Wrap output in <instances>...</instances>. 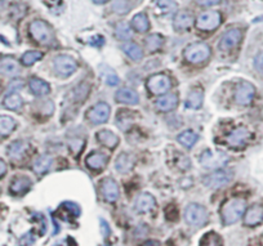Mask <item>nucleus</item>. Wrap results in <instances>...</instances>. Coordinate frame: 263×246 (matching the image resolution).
I'll return each instance as SVG.
<instances>
[{
    "instance_id": "f257e3e1",
    "label": "nucleus",
    "mask_w": 263,
    "mask_h": 246,
    "mask_svg": "<svg viewBox=\"0 0 263 246\" xmlns=\"http://www.w3.org/2000/svg\"><path fill=\"white\" fill-rule=\"evenodd\" d=\"M246 209V201L240 197H234L225 202L221 209V215H222V220L226 226L234 224L240 218L243 217V214L245 213Z\"/></svg>"
},
{
    "instance_id": "f03ea898",
    "label": "nucleus",
    "mask_w": 263,
    "mask_h": 246,
    "mask_svg": "<svg viewBox=\"0 0 263 246\" xmlns=\"http://www.w3.org/2000/svg\"><path fill=\"white\" fill-rule=\"evenodd\" d=\"M230 161V157L227 153L218 151V149H207L205 152L200 156V164L205 168V169H221L225 167L227 162Z\"/></svg>"
},
{
    "instance_id": "7ed1b4c3",
    "label": "nucleus",
    "mask_w": 263,
    "mask_h": 246,
    "mask_svg": "<svg viewBox=\"0 0 263 246\" xmlns=\"http://www.w3.org/2000/svg\"><path fill=\"white\" fill-rule=\"evenodd\" d=\"M30 35L32 36V39L40 44H50L54 39L53 36L52 27L45 22V21L41 20H35L32 21L29 26Z\"/></svg>"
},
{
    "instance_id": "20e7f679",
    "label": "nucleus",
    "mask_w": 263,
    "mask_h": 246,
    "mask_svg": "<svg viewBox=\"0 0 263 246\" xmlns=\"http://www.w3.org/2000/svg\"><path fill=\"white\" fill-rule=\"evenodd\" d=\"M183 54L190 63H202L211 57V47L204 41H198L188 45Z\"/></svg>"
},
{
    "instance_id": "39448f33",
    "label": "nucleus",
    "mask_w": 263,
    "mask_h": 246,
    "mask_svg": "<svg viewBox=\"0 0 263 246\" xmlns=\"http://www.w3.org/2000/svg\"><path fill=\"white\" fill-rule=\"evenodd\" d=\"M209 213L207 209L200 204H190L184 210V220L193 227L204 226L208 222Z\"/></svg>"
},
{
    "instance_id": "423d86ee",
    "label": "nucleus",
    "mask_w": 263,
    "mask_h": 246,
    "mask_svg": "<svg viewBox=\"0 0 263 246\" xmlns=\"http://www.w3.org/2000/svg\"><path fill=\"white\" fill-rule=\"evenodd\" d=\"M222 22V16L218 11H208L196 18V27L202 31H213L218 29Z\"/></svg>"
},
{
    "instance_id": "0eeeda50",
    "label": "nucleus",
    "mask_w": 263,
    "mask_h": 246,
    "mask_svg": "<svg viewBox=\"0 0 263 246\" xmlns=\"http://www.w3.org/2000/svg\"><path fill=\"white\" fill-rule=\"evenodd\" d=\"M232 179V173L230 170H216L214 173L208 174L203 178V183L209 188H221L228 185Z\"/></svg>"
},
{
    "instance_id": "6e6552de",
    "label": "nucleus",
    "mask_w": 263,
    "mask_h": 246,
    "mask_svg": "<svg viewBox=\"0 0 263 246\" xmlns=\"http://www.w3.org/2000/svg\"><path fill=\"white\" fill-rule=\"evenodd\" d=\"M78 68V63L74 58H71L70 56H64V54H61V56H57L54 58V70L57 71L59 76L62 77H68L70 75H73L74 72Z\"/></svg>"
},
{
    "instance_id": "1a4fd4ad",
    "label": "nucleus",
    "mask_w": 263,
    "mask_h": 246,
    "mask_svg": "<svg viewBox=\"0 0 263 246\" xmlns=\"http://www.w3.org/2000/svg\"><path fill=\"white\" fill-rule=\"evenodd\" d=\"M170 85H172L170 79L167 75H164V73L152 75V76H150L149 80H147V88L154 94L167 93V92L169 91Z\"/></svg>"
},
{
    "instance_id": "9d476101",
    "label": "nucleus",
    "mask_w": 263,
    "mask_h": 246,
    "mask_svg": "<svg viewBox=\"0 0 263 246\" xmlns=\"http://www.w3.org/2000/svg\"><path fill=\"white\" fill-rule=\"evenodd\" d=\"M111 114V107L105 102H100L94 105L92 109L88 111V119L93 124H103L108 120Z\"/></svg>"
},
{
    "instance_id": "9b49d317",
    "label": "nucleus",
    "mask_w": 263,
    "mask_h": 246,
    "mask_svg": "<svg viewBox=\"0 0 263 246\" xmlns=\"http://www.w3.org/2000/svg\"><path fill=\"white\" fill-rule=\"evenodd\" d=\"M243 38V33L241 30L239 29H231L228 30L227 33L223 34L221 36V40H219V48L222 50H231L235 47L239 45V43L241 41Z\"/></svg>"
},
{
    "instance_id": "f8f14e48",
    "label": "nucleus",
    "mask_w": 263,
    "mask_h": 246,
    "mask_svg": "<svg viewBox=\"0 0 263 246\" xmlns=\"http://www.w3.org/2000/svg\"><path fill=\"white\" fill-rule=\"evenodd\" d=\"M255 94V88L250 83H241V84L237 85L236 92H235V101H236L239 105L246 106L253 101Z\"/></svg>"
},
{
    "instance_id": "ddd939ff",
    "label": "nucleus",
    "mask_w": 263,
    "mask_h": 246,
    "mask_svg": "<svg viewBox=\"0 0 263 246\" xmlns=\"http://www.w3.org/2000/svg\"><path fill=\"white\" fill-rule=\"evenodd\" d=\"M249 137H250L249 130L246 129V128H244V126H239V128H236V129L232 130V132L228 134V137L226 138V141H227V143L231 147L237 148V147L244 146V144L246 143V141L249 139Z\"/></svg>"
},
{
    "instance_id": "4468645a",
    "label": "nucleus",
    "mask_w": 263,
    "mask_h": 246,
    "mask_svg": "<svg viewBox=\"0 0 263 246\" xmlns=\"http://www.w3.org/2000/svg\"><path fill=\"white\" fill-rule=\"evenodd\" d=\"M101 191H102L103 197L108 202H115L119 199V187H117V183L114 179H103L102 183H101Z\"/></svg>"
},
{
    "instance_id": "2eb2a0df",
    "label": "nucleus",
    "mask_w": 263,
    "mask_h": 246,
    "mask_svg": "<svg viewBox=\"0 0 263 246\" xmlns=\"http://www.w3.org/2000/svg\"><path fill=\"white\" fill-rule=\"evenodd\" d=\"M263 222V206L253 205L246 210L244 217V224L248 227H255Z\"/></svg>"
},
{
    "instance_id": "dca6fc26",
    "label": "nucleus",
    "mask_w": 263,
    "mask_h": 246,
    "mask_svg": "<svg viewBox=\"0 0 263 246\" xmlns=\"http://www.w3.org/2000/svg\"><path fill=\"white\" fill-rule=\"evenodd\" d=\"M193 25V17L191 16V13L186 12H178L175 15L174 20H173V27H174L177 31H186V30L190 29Z\"/></svg>"
},
{
    "instance_id": "f3484780",
    "label": "nucleus",
    "mask_w": 263,
    "mask_h": 246,
    "mask_svg": "<svg viewBox=\"0 0 263 246\" xmlns=\"http://www.w3.org/2000/svg\"><path fill=\"white\" fill-rule=\"evenodd\" d=\"M115 100L119 103H125V105H137L140 102V96L133 89L121 88L115 94Z\"/></svg>"
},
{
    "instance_id": "a211bd4d",
    "label": "nucleus",
    "mask_w": 263,
    "mask_h": 246,
    "mask_svg": "<svg viewBox=\"0 0 263 246\" xmlns=\"http://www.w3.org/2000/svg\"><path fill=\"white\" fill-rule=\"evenodd\" d=\"M20 71V65L15 58L7 57V58H3L0 61V73L4 76H17Z\"/></svg>"
},
{
    "instance_id": "6ab92c4d",
    "label": "nucleus",
    "mask_w": 263,
    "mask_h": 246,
    "mask_svg": "<svg viewBox=\"0 0 263 246\" xmlns=\"http://www.w3.org/2000/svg\"><path fill=\"white\" fill-rule=\"evenodd\" d=\"M155 197L150 194H141L136 201V210L138 213H149L155 208Z\"/></svg>"
},
{
    "instance_id": "aec40b11",
    "label": "nucleus",
    "mask_w": 263,
    "mask_h": 246,
    "mask_svg": "<svg viewBox=\"0 0 263 246\" xmlns=\"http://www.w3.org/2000/svg\"><path fill=\"white\" fill-rule=\"evenodd\" d=\"M31 185H32L31 179H29L27 177H17V178L11 183V188H9V191H11V194L12 195H17V196H20V195L26 194L27 191L30 190V187H31Z\"/></svg>"
},
{
    "instance_id": "412c9836",
    "label": "nucleus",
    "mask_w": 263,
    "mask_h": 246,
    "mask_svg": "<svg viewBox=\"0 0 263 246\" xmlns=\"http://www.w3.org/2000/svg\"><path fill=\"white\" fill-rule=\"evenodd\" d=\"M178 105V96L174 93L163 94L158 101H156V106L160 111H172Z\"/></svg>"
},
{
    "instance_id": "4be33fe9",
    "label": "nucleus",
    "mask_w": 263,
    "mask_h": 246,
    "mask_svg": "<svg viewBox=\"0 0 263 246\" xmlns=\"http://www.w3.org/2000/svg\"><path fill=\"white\" fill-rule=\"evenodd\" d=\"M107 155L103 152H93L88 156L85 162H87L88 168H91L93 170H101L107 164Z\"/></svg>"
},
{
    "instance_id": "5701e85b",
    "label": "nucleus",
    "mask_w": 263,
    "mask_h": 246,
    "mask_svg": "<svg viewBox=\"0 0 263 246\" xmlns=\"http://www.w3.org/2000/svg\"><path fill=\"white\" fill-rule=\"evenodd\" d=\"M97 139H98L103 146L111 149H114L115 147L119 144V137H117L114 132L107 129H103L97 133Z\"/></svg>"
},
{
    "instance_id": "b1692460",
    "label": "nucleus",
    "mask_w": 263,
    "mask_h": 246,
    "mask_svg": "<svg viewBox=\"0 0 263 246\" xmlns=\"http://www.w3.org/2000/svg\"><path fill=\"white\" fill-rule=\"evenodd\" d=\"M135 165V158L129 153L123 152L117 156L116 161H115V168L119 173H128L130 172L132 168Z\"/></svg>"
},
{
    "instance_id": "393cba45",
    "label": "nucleus",
    "mask_w": 263,
    "mask_h": 246,
    "mask_svg": "<svg viewBox=\"0 0 263 246\" xmlns=\"http://www.w3.org/2000/svg\"><path fill=\"white\" fill-rule=\"evenodd\" d=\"M30 89L35 96H39V97H43V96H47L48 93L50 92V87L47 81L39 79V77H32L30 80Z\"/></svg>"
},
{
    "instance_id": "a878e982",
    "label": "nucleus",
    "mask_w": 263,
    "mask_h": 246,
    "mask_svg": "<svg viewBox=\"0 0 263 246\" xmlns=\"http://www.w3.org/2000/svg\"><path fill=\"white\" fill-rule=\"evenodd\" d=\"M132 27L137 33H146L150 29V21L146 13H137L135 17L132 18Z\"/></svg>"
},
{
    "instance_id": "bb28decb",
    "label": "nucleus",
    "mask_w": 263,
    "mask_h": 246,
    "mask_svg": "<svg viewBox=\"0 0 263 246\" xmlns=\"http://www.w3.org/2000/svg\"><path fill=\"white\" fill-rule=\"evenodd\" d=\"M203 100H204V96L202 89H193L186 100V107L190 110H199L203 106Z\"/></svg>"
},
{
    "instance_id": "cd10ccee",
    "label": "nucleus",
    "mask_w": 263,
    "mask_h": 246,
    "mask_svg": "<svg viewBox=\"0 0 263 246\" xmlns=\"http://www.w3.org/2000/svg\"><path fill=\"white\" fill-rule=\"evenodd\" d=\"M52 164H53L52 156L44 155L36 158L35 162H34V167L32 168H34V172H35L36 174L41 176V174L47 173L48 170L50 169V167H52Z\"/></svg>"
},
{
    "instance_id": "c85d7f7f",
    "label": "nucleus",
    "mask_w": 263,
    "mask_h": 246,
    "mask_svg": "<svg viewBox=\"0 0 263 246\" xmlns=\"http://www.w3.org/2000/svg\"><path fill=\"white\" fill-rule=\"evenodd\" d=\"M121 48H123L126 56H128L129 58L135 59V61H140V59H142V57H144V52H142V49L140 48V45L133 43V41L124 43Z\"/></svg>"
},
{
    "instance_id": "c756f323",
    "label": "nucleus",
    "mask_w": 263,
    "mask_h": 246,
    "mask_svg": "<svg viewBox=\"0 0 263 246\" xmlns=\"http://www.w3.org/2000/svg\"><path fill=\"white\" fill-rule=\"evenodd\" d=\"M100 71H101V76L102 79L105 80V83L107 85H111V87H115V85L119 84V76L116 75L112 68H110L108 66L106 65H101L100 66Z\"/></svg>"
},
{
    "instance_id": "7c9ffc66",
    "label": "nucleus",
    "mask_w": 263,
    "mask_h": 246,
    "mask_svg": "<svg viewBox=\"0 0 263 246\" xmlns=\"http://www.w3.org/2000/svg\"><path fill=\"white\" fill-rule=\"evenodd\" d=\"M177 139H178L179 143L183 144L186 148H191V147L195 146V143L198 142L199 135L196 134L193 130H184V132H182L181 134L177 137Z\"/></svg>"
},
{
    "instance_id": "2f4dec72",
    "label": "nucleus",
    "mask_w": 263,
    "mask_h": 246,
    "mask_svg": "<svg viewBox=\"0 0 263 246\" xmlns=\"http://www.w3.org/2000/svg\"><path fill=\"white\" fill-rule=\"evenodd\" d=\"M26 149H27V144L25 143V142L16 141L8 147V155L12 158H15V160H18V158H21L25 155Z\"/></svg>"
},
{
    "instance_id": "473e14b6",
    "label": "nucleus",
    "mask_w": 263,
    "mask_h": 246,
    "mask_svg": "<svg viewBox=\"0 0 263 246\" xmlns=\"http://www.w3.org/2000/svg\"><path fill=\"white\" fill-rule=\"evenodd\" d=\"M154 3H155L156 8H158L161 13H164V15L174 13L177 12V9H178V4L175 3L174 0H155Z\"/></svg>"
},
{
    "instance_id": "72a5a7b5",
    "label": "nucleus",
    "mask_w": 263,
    "mask_h": 246,
    "mask_svg": "<svg viewBox=\"0 0 263 246\" xmlns=\"http://www.w3.org/2000/svg\"><path fill=\"white\" fill-rule=\"evenodd\" d=\"M22 105H24V101L18 93H11L4 98V107L8 110L16 111V110H20Z\"/></svg>"
},
{
    "instance_id": "f704fd0d",
    "label": "nucleus",
    "mask_w": 263,
    "mask_h": 246,
    "mask_svg": "<svg viewBox=\"0 0 263 246\" xmlns=\"http://www.w3.org/2000/svg\"><path fill=\"white\" fill-rule=\"evenodd\" d=\"M16 120L11 116H0V135H9L16 129Z\"/></svg>"
},
{
    "instance_id": "c9c22d12",
    "label": "nucleus",
    "mask_w": 263,
    "mask_h": 246,
    "mask_svg": "<svg viewBox=\"0 0 263 246\" xmlns=\"http://www.w3.org/2000/svg\"><path fill=\"white\" fill-rule=\"evenodd\" d=\"M199 246H223L222 237L216 232H208L202 237Z\"/></svg>"
},
{
    "instance_id": "e433bc0d",
    "label": "nucleus",
    "mask_w": 263,
    "mask_h": 246,
    "mask_svg": "<svg viewBox=\"0 0 263 246\" xmlns=\"http://www.w3.org/2000/svg\"><path fill=\"white\" fill-rule=\"evenodd\" d=\"M115 34L120 40H129L132 38V29L125 22H119L115 27Z\"/></svg>"
},
{
    "instance_id": "4c0bfd02",
    "label": "nucleus",
    "mask_w": 263,
    "mask_h": 246,
    "mask_svg": "<svg viewBox=\"0 0 263 246\" xmlns=\"http://www.w3.org/2000/svg\"><path fill=\"white\" fill-rule=\"evenodd\" d=\"M41 58H43V53L38 52V50H30V52L25 53L21 61H22L25 66H32L35 62H38Z\"/></svg>"
},
{
    "instance_id": "58836bf2",
    "label": "nucleus",
    "mask_w": 263,
    "mask_h": 246,
    "mask_svg": "<svg viewBox=\"0 0 263 246\" xmlns=\"http://www.w3.org/2000/svg\"><path fill=\"white\" fill-rule=\"evenodd\" d=\"M163 36L159 35V34H152V35L147 36L146 45L151 52H155V50L160 49V47L163 45Z\"/></svg>"
},
{
    "instance_id": "ea45409f",
    "label": "nucleus",
    "mask_w": 263,
    "mask_h": 246,
    "mask_svg": "<svg viewBox=\"0 0 263 246\" xmlns=\"http://www.w3.org/2000/svg\"><path fill=\"white\" fill-rule=\"evenodd\" d=\"M112 9L117 15H125L129 11V3L126 0H115L112 3Z\"/></svg>"
},
{
    "instance_id": "a19ab883",
    "label": "nucleus",
    "mask_w": 263,
    "mask_h": 246,
    "mask_svg": "<svg viewBox=\"0 0 263 246\" xmlns=\"http://www.w3.org/2000/svg\"><path fill=\"white\" fill-rule=\"evenodd\" d=\"M88 93H89V85L88 84H82L79 85L78 88L74 91V96H75V100L76 101H80V102H83V101L85 100V98L88 97Z\"/></svg>"
},
{
    "instance_id": "79ce46f5",
    "label": "nucleus",
    "mask_w": 263,
    "mask_h": 246,
    "mask_svg": "<svg viewBox=\"0 0 263 246\" xmlns=\"http://www.w3.org/2000/svg\"><path fill=\"white\" fill-rule=\"evenodd\" d=\"M61 209L68 211L74 218H78L80 215V208L76 204H74V202H63L61 205Z\"/></svg>"
},
{
    "instance_id": "37998d69",
    "label": "nucleus",
    "mask_w": 263,
    "mask_h": 246,
    "mask_svg": "<svg viewBox=\"0 0 263 246\" xmlns=\"http://www.w3.org/2000/svg\"><path fill=\"white\" fill-rule=\"evenodd\" d=\"M254 65H255V67H257V70L259 71V72L263 73V52L259 53V54L255 57Z\"/></svg>"
},
{
    "instance_id": "c03bdc74",
    "label": "nucleus",
    "mask_w": 263,
    "mask_h": 246,
    "mask_svg": "<svg viewBox=\"0 0 263 246\" xmlns=\"http://www.w3.org/2000/svg\"><path fill=\"white\" fill-rule=\"evenodd\" d=\"M83 143H84L83 141H80V139H76V141L70 142V147L74 149V151H75V152H79V151H82L83 149Z\"/></svg>"
},
{
    "instance_id": "a18cd8bd",
    "label": "nucleus",
    "mask_w": 263,
    "mask_h": 246,
    "mask_svg": "<svg viewBox=\"0 0 263 246\" xmlns=\"http://www.w3.org/2000/svg\"><path fill=\"white\" fill-rule=\"evenodd\" d=\"M222 2V0H198V3L200 4L202 7H212V6H217Z\"/></svg>"
},
{
    "instance_id": "49530a36",
    "label": "nucleus",
    "mask_w": 263,
    "mask_h": 246,
    "mask_svg": "<svg viewBox=\"0 0 263 246\" xmlns=\"http://www.w3.org/2000/svg\"><path fill=\"white\" fill-rule=\"evenodd\" d=\"M54 246H76V242L74 241V238L68 237V238H64V240H62L61 242L56 243Z\"/></svg>"
},
{
    "instance_id": "de8ad7c7",
    "label": "nucleus",
    "mask_w": 263,
    "mask_h": 246,
    "mask_svg": "<svg viewBox=\"0 0 263 246\" xmlns=\"http://www.w3.org/2000/svg\"><path fill=\"white\" fill-rule=\"evenodd\" d=\"M100 222H101V224H102L103 236H105V237H107V236H108V233H110V228H108V224H107V222H106L105 219H100Z\"/></svg>"
},
{
    "instance_id": "09e8293b",
    "label": "nucleus",
    "mask_w": 263,
    "mask_h": 246,
    "mask_svg": "<svg viewBox=\"0 0 263 246\" xmlns=\"http://www.w3.org/2000/svg\"><path fill=\"white\" fill-rule=\"evenodd\" d=\"M7 173V164L0 158V178L4 177V174Z\"/></svg>"
},
{
    "instance_id": "8fccbe9b",
    "label": "nucleus",
    "mask_w": 263,
    "mask_h": 246,
    "mask_svg": "<svg viewBox=\"0 0 263 246\" xmlns=\"http://www.w3.org/2000/svg\"><path fill=\"white\" fill-rule=\"evenodd\" d=\"M142 246H160V242L156 240H149L144 243Z\"/></svg>"
},
{
    "instance_id": "3c124183",
    "label": "nucleus",
    "mask_w": 263,
    "mask_h": 246,
    "mask_svg": "<svg viewBox=\"0 0 263 246\" xmlns=\"http://www.w3.org/2000/svg\"><path fill=\"white\" fill-rule=\"evenodd\" d=\"M93 2L97 4H103V3H106L107 0H93Z\"/></svg>"
},
{
    "instance_id": "603ef678",
    "label": "nucleus",
    "mask_w": 263,
    "mask_h": 246,
    "mask_svg": "<svg viewBox=\"0 0 263 246\" xmlns=\"http://www.w3.org/2000/svg\"><path fill=\"white\" fill-rule=\"evenodd\" d=\"M0 92H2V87H0Z\"/></svg>"
}]
</instances>
